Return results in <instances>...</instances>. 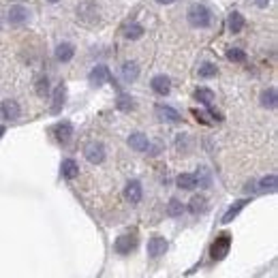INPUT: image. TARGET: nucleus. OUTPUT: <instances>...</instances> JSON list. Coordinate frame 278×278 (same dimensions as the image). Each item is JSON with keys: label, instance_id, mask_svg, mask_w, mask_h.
I'll return each instance as SVG.
<instances>
[{"label": "nucleus", "instance_id": "1", "mask_svg": "<svg viewBox=\"0 0 278 278\" xmlns=\"http://www.w3.org/2000/svg\"><path fill=\"white\" fill-rule=\"evenodd\" d=\"M186 19H189V24L193 26V28H208V26L212 24V11L205 4L195 2V4L189 6Z\"/></svg>", "mask_w": 278, "mask_h": 278}, {"label": "nucleus", "instance_id": "2", "mask_svg": "<svg viewBox=\"0 0 278 278\" xmlns=\"http://www.w3.org/2000/svg\"><path fill=\"white\" fill-rule=\"evenodd\" d=\"M77 17L81 19L86 26H94L99 22V6L94 2H81L77 6Z\"/></svg>", "mask_w": 278, "mask_h": 278}, {"label": "nucleus", "instance_id": "3", "mask_svg": "<svg viewBox=\"0 0 278 278\" xmlns=\"http://www.w3.org/2000/svg\"><path fill=\"white\" fill-rule=\"evenodd\" d=\"M229 248H231V236L229 234H221L212 244V257H214L216 261L225 259V257L229 255Z\"/></svg>", "mask_w": 278, "mask_h": 278}, {"label": "nucleus", "instance_id": "4", "mask_svg": "<svg viewBox=\"0 0 278 278\" xmlns=\"http://www.w3.org/2000/svg\"><path fill=\"white\" fill-rule=\"evenodd\" d=\"M83 157H86L88 163L101 165L103 160H105V146H103L101 141H92V144L86 146V150H83Z\"/></svg>", "mask_w": 278, "mask_h": 278}, {"label": "nucleus", "instance_id": "5", "mask_svg": "<svg viewBox=\"0 0 278 278\" xmlns=\"http://www.w3.org/2000/svg\"><path fill=\"white\" fill-rule=\"evenodd\" d=\"M6 17H9L11 26H24L30 19V11H28V6H24V4H13L9 13H6Z\"/></svg>", "mask_w": 278, "mask_h": 278}, {"label": "nucleus", "instance_id": "6", "mask_svg": "<svg viewBox=\"0 0 278 278\" xmlns=\"http://www.w3.org/2000/svg\"><path fill=\"white\" fill-rule=\"evenodd\" d=\"M114 248H116V253H118V255H128V253H133V250L137 248V236H135V234H124V236H120L118 240H116Z\"/></svg>", "mask_w": 278, "mask_h": 278}, {"label": "nucleus", "instance_id": "7", "mask_svg": "<svg viewBox=\"0 0 278 278\" xmlns=\"http://www.w3.org/2000/svg\"><path fill=\"white\" fill-rule=\"evenodd\" d=\"M88 81L92 83L94 88H99V86H103V83L112 81V73H109V69L105 67V64H96V67H94L92 71H90Z\"/></svg>", "mask_w": 278, "mask_h": 278}, {"label": "nucleus", "instance_id": "8", "mask_svg": "<svg viewBox=\"0 0 278 278\" xmlns=\"http://www.w3.org/2000/svg\"><path fill=\"white\" fill-rule=\"evenodd\" d=\"M144 197V189H141V182L139 180H131L126 186H124V199L131 205H137Z\"/></svg>", "mask_w": 278, "mask_h": 278}, {"label": "nucleus", "instance_id": "9", "mask_svg": "<svg viewBox=\"0 0 278 278\" xmlns=\"http://www.w3.org/2000/svg\"><path fill=\"white\" fill-rule=\"evenodd\" d=\"M167 248H169V244L160 236H154V238H150V242H148V255H150L152 259H159L160 255H165Z\"/></svg>", "mask_w": 278, "mask_h": 278}, {"label": "nucleus", "instance_id": "10", "mask_svg": "<svg viewBox=\"0 0 278 278\" xmlns=\"http://www.w3.org/2000/svg\"><path fill=\"white\" fill-rule=\"evenodd\" d=\"M54 56H56L58 62H71L73 60V56H75V45L69 43V41L58 43L56 49H54Z\"/></svg>", "mask_w": 278, "mask_h": 278}, {"label": "nucleus", "instance_id": "11", "mask_svg": "<svg viewBox=\"0 0 278 278\" xmlns=\"http://www.w3.org/2000/svg\"><path fill=\"white\" fill-rule=\"evenodd\" d=\"M0 114H2L6 120H17L19 116H22V107H19L17 101L4 99L2 103H0Z\"/></svg>", "mask_w": 278, "mask_h": 278}, {"label": "nucleus", "instance_id": "12", "mask_svg": "<svg viewBox=\"0 0 278 278\" xmlns=\"http://www.w3.org/2000/svg\"><path fill=\"white\" fill-rule=\"evenodd\" d=\"M276 186H278L276 176H266V178H261L257 184H248V186H246V193H255V191H261V193L270 191V193H274Z\"/></svg>", "mask_w": 278, "mask_h": 278}, {"label": "nucleus", "instance_id": "13", "mask_svg": "<svg viewBox=\"0 0 278 278\" xmlns=\"http://www.w3.org/2000/svg\"><path fill=\"white\" fill-rule=\"evenodd\" d=\"M64 103H67V88L60 83V86L54 90V94H51V107H49V112L51 114H60L62 107H64Z\"/></svg>", "mask_w": 278, "mask_h": 278}, {"label": "nucleus", "instance_id": "14", "mask_svg": "<svg viewBox=\"0 0 278 278\" xmlns=\"http://www.w3.org/2000/svg\"><path fill=\"white\" fill-rule=\"evenodd\" d=\"M150 86H152L154 92L160 94V96H165V94L171 92V79L167 75H154L152 81H150Z\"/></svg>", "mask_w": 278, "mask_h": 278}, {"label": "nucleus", "instance_id": "15", "mask_svg": "<svg viewBox=\"0 0 278 278\" xmlns=\"http://www.w3.org/2000/svg\"><path fill=\"white\" fill-rule=\"evenodd\" d=\"M51 131H54V137L60 141V144H67V141L73 137V124H71V122H58V124L51 128Z\"/></svg>", "mask_w": 278, "mask_h": 278}, {"label": "nucleus", "instance_id": "16", "mask_svg": "<svg viewBox=\"0 0 278 278\" xmlns=\"http://www.w3.org/2000/svg\"><path fill=\"white\" fill-rule=\"evenodd\" d=\"M120 75H122V79L128 81V83L137 81V77H139V64L135 62V60H126L124 64H122V69H120Z\"/></svg>", "mask_w": 278, "mask_h": 278}, {"label": "nucleus", "instance_id": "17", "mask_svg": "<svg viewBox=\"0 0 278 278\" xmlns=\"http://www.w3.org/2000/svg\"><path fill=\"white\" fill-rule=\"evenodd\" d=\"M244 26H246V19H244L242 13L240 11H231L229 17H227V28H229V32L238 35V32L244 30Z\"/></svg>", "mask_w": 278, "mask_h": 278}, {"label": "nucleus", "instance_id": "18", "mask_svg": "<svg viewBox=\"0 0 278 278\" xmlns=\"http://www.w3.org/2000/svg\"><path fill=\"white\" fill-rule=\"evenodd\" d=\"M154 109H157V116L163 122H180V120H182L180 112H176V109L169 107V105H157Z\"/></svg>", "mask_w": 278, "mask_h": 278}, {"label": "nucleus", "instance_id": "19", "mask_svg": "<svg viewBox=\"0 0 278 278\" xmlns=\"http://www.w3.org/2000/svg\"><path fill=\"white\" fill-rule=\"evenodd\" d=\"M128 146H131L135 152H146L148 148H150V141H148L144 133H133V135H128Z\"/></svg>", "mask_w": 278, "mask_h": 278}, {"label": "nucleus", "instance_id": "20", "mask_svg": "<svg viewBox=\"0 0 278 278\" xmlns=\"http://www.w3.org/2000/svg\"><path fill=\"white\" fill-rule=\"evenodd\" d=\"M186 210H189L191 214H195V216L197 214H203V212L208 210V199H205L203 195H195L189 201V205H186Z\"/></svg>", "mask_w": 278, "mask_h": 278}, {"label": "nucleus", "instance_id": "21", "mask_svg": "<svg viewBox=\"0 0 278 278\" xmlns=\"http://www.w3.org/2000/svg\"><path fill=\"white\" fill-rule=\"evenodd\" d=\"M60 171H62V178L64 180H75L77 176H79V165H77L73 159H64Z\"/></svg>", "mask_w": 278, "mask_h": 278}, {"label": "nucleus", "instance_id": "22", "mask_svg": "<svg viewBox=\"0 0 278 278\" xmlns=\"http://www.w3.org/2000/svg\"><path fill=\"white\" fill-rule=\"evenodd\" d=\"M116 107H118V112H133L135 109V101H133V96L131 94H126V92H120L118 94V99H116Z\"/></svg>", "mask_w": 278, "mask_h": 278}, {"label": "nucleus", "instance_id": "23", "mask_svg": "<svg viewBox=\"0 0 278 278\" xmlns=\"http://www.w3.org/2000/svg\"><path fill=\"white\" fill-rule=\"evenodd\" d=\"M246 203H248V199H238V201H236L234 205H231V208H229L227 212H225L223 223H231V221H234V218H236L238 214H240V212H242L244 208H246Z\"/></svg>", "mask_w": 278, "mask_h": 278}, {"label": "nucleus", "instance_id": "24", "mask_svg": "<svg viewBox=\"0 0 278 278\" xmlns=\"http://www.w3.org/2000/svg\"><path fill=\"white\" fill-rule=\"evenodd\" d=\"M276 103H278V94H276V88H268L261 92V105L268 107V109H276Z\"/></svg>", "mask_w": 278, "mask_h": 278}, {"label": "nucleus", "instance_id": "25", "mask_svg": "<svg viewBox=\"0 0 278 278\" xmlns=\"http://www.w3.org/2000/svg\"><path fill=\"white\" fill-rule=\"evenodd\" d=\"M178 186L184 191H193L197 186V176L195 173H180L178 176Z\"/></svg>", "mask_w": 278, "mask_h": 278}, {"label": "nucleus", "instance_id": "26", "mask_svg": "<svg viewBox=\"0 0 278 278\" xmlns=\"http://www.w3.org/2000/svg\"><path fill=\"white\" fill-rule=\"evenodd\" d=\"M141 37H144V26L141 24H128L124 28V39H128V41H137Z\"/></svg>", "mask_w": 278, "mask_h": 278}, {"label": "nucleus", "instance_id": "27", "mask_svg": "<svg viewBox=\"0 0 278 278\" xmlns=\"http://www.w3.org/2000/svg\"><path fill=\"white\" fill-rule=\"evenodd\" d=\"M184 210H186V205L180 201V199H169V203H167V214H169L171 218H176V216H182L184 214Z\"/></svg>", "mask_w": 278, "mask_h": 278}, {"label": "nucleus", "instance_id": "28", "mask_svg": "<svg viewBox=\"0 0 278 278\" xmlns=\"http://www.w3.org/2000/svg\"><path fill=\"white\" fill-rule=\"evenodd\" d=\"M195 99H197L199 103H203L205 107H210L212 101H214V92H212L210 88H197V90H195Z\"/></svg>", "mask_w": 278, "mask_h": 278}, {"label": "nucleus", "instance_id": "29", "mask_svg": "<svg viewBox=\"0 0 278 278\" xmlns=\"http://www.w3.org/2000/svg\"><path fill=\"white\" fill-rule=\"evenodd\" d=\"M35 92L39 96H47L49 94V77L47 75H39L35 81Z\"/></svg>", "mask_w": 278, "mask_h": 278}, {"label": "nucleus", "instance_id": "30", "mask_svg": "<svg viewBox=\"0 0 278 278\" xmlns=\"http://www.w3.org/2000/svg\"><path fill=\"white\" fill-rule=\"evenodd\" d=\"M199 77H203V79H210V77H216L218 75V67L216 64H212V62H203L201 67H199Z\"/></svg>", "mask_w": 278, "mask_h": 278}, {"label": "nucleus", "instance_id": "31", "mask_svg": "<svg viewBox=\"0 0 278 278\" xmlns=\"http://www.w3.org/2000/svg\"><path fill=\"white\" fill-rule=\"evenodd\" d=\"M227 60H231V62H244V60H246V51L240 49V47H231V49H227Z\"/></svg>", "mask_w": 278, "mask_h": 278}, {"label": "nucleus", "instance_id": "32", "mask_svg": "<svg viewBox=\"0 0 278 278\" xmlns=\"http://www.w3.org/2000/svg\"><path fill=\"white\" fill-rule=\"evenodd\" d=\"M195 176H197V184H199V186H203V189H208V186L212 184L210 173L205 171V169H199V173H195Z\"/></svg>", "mask_w": 278, "mask_h": 278}, {"label": "nucleus", "instance_id": "33", "mask_svg": "<svg viewBox=\"0 0 278 278\" xmlns=\"http://www.w3.org/2000/svg\"><path fill=\"white\" fill-rule=\"evenodd\" d=\"M193 116H195V118H197L199 122H201V124H210V120L205 118V116H203L201 112H199V109H193Z\"/></svg>", "mask_w": 278, "mask_h": 278}, {"label": "nucleus", "instance_id": "34", "mask_svg": "<svg viewBox=\"0 0 278 278\" xmlns=\"http://www.w3.org/2000/svg\"><path fill=\"white\" fill-rule=\"evenodd\" d=\"M253 2H255L257 6H259V9H266V6L270 4V0H253Z\"/></svg>", "mask_w": 278, "mask_h": 278}, {"label": "nucleus", "instance_id": "35", "mask_svg": "<svg viewBox=\"0 0 278 278\" xmlns=\"http://www.w3.org/2000/svg\"><path fill=\"white\" fill-rule=\"evenodd\" d=\"M157 2H159V4H173L176 0H157Z\"/></svg>", "mask_w": 278, "mask_h": 278}, {"label": "nucleus", "instance_id": "36", "mask_svg": "<svg viewBox=\"0 0 278 278\" xmlns=\"http://www.w3.org/2000/svg\"><path fill=\"white\" fill-rule=\"evenodd\" d=\"M4 133H6V128H4L2 124H0V139H2V135H4Z\"/></svg>", "mask_w": 278, "mask_h": 278}, {"label": "nucleus", "instance_id": "37", "mask_svg": "<svg viewBox=\"0 0 278 278\" xmlns=\"http://www.w3.org/2000/svg\"><path fill=\"white\" fill-rule=\"evenodd\" d=\"M47 2H51V4H56V2H58V0H47Z\"/></svg>", "mask_w": 278, "mask_h": 278}, {"label": "nucleus", "instance_id": "38", "mask_svg": "<svg viewBox=\"0 0 278 278\" xmlns=\"http://www.w3.org/2000/svg\"><path fill=\"white\" fill-rule=\"evenodd\" d=\"M0 28H2V24H0Z\"/></svg>", "mask_w": 278, "mask_h": 278}]
</instances>
